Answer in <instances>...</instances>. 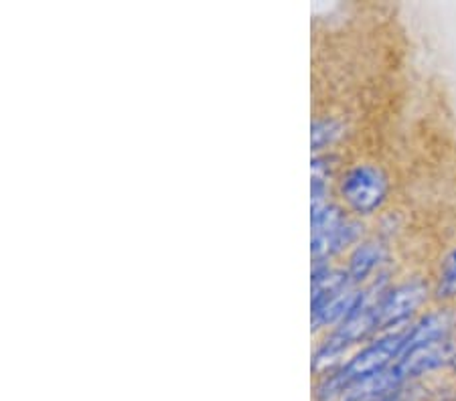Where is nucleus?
<instances>
[{
  "label": "nucleus",
  "mask_w": 456,
  "mask_h": 401,
  "mask_svg": "<svg viewBox=\"0 0 456 401\" xmlns=\"http://www.w3.org/2000/svg\"><path fill=\"white\" fill-rule=\"evenodd\" d=\"M436 298L438 301H452V298H456V247H452L444 255L443 264H440Z\"/></svg>",
  "instance_id": "obj_6"
},
{
  "label": "nucleus",
  "mask_w": 456,
  "mask_h": 401,
  "mask_svg": "<svg viewBox=\"0 0 456 401\" xmlns=\"http://www.w3.org/2000/svg\"><path fill=\"white\" fill-rule=\"evenodd\" d=\"M389 193L387 174L375 164H357L341 179V195L359 215H371L384 205Z\"/></svg>",
  "instance_id": "obj_2"
},
{
  "label": "nucleus",
  "mask_w": 456,
  "mask_h": 401,
  "mask_svg": "<svg viewBox=\"0 0 456 401\" xmlns=\"http://www.w3.org/2000/svg\"><path fill=\"white\" fill-rule=\"evenodd\" d=\"M341 134V124L335 120H316L313 124V148L321 150Z\"/></svg>",
  "instance_id": "obj_7"
},
{
  "label": "nucleus",
  "mask_w": 456,
  "mask_h": 401,
  "mask_svg": "<svg viewBox=\"0 0 456 401\" xmlns=\"http://www.w3.org/2000/svg\"><path fill=\"white\" fill-rule=\"evenodd\" d=\"M381 401H411V399L403 391H398V393H394V396H389V397L381 399Z\"/></svg>",
  "instance_id": "obj_8"
},
{
  "label": "nucleus",
  "mask_w": 456,
  "mask_h": 401,
  "mask_svg": "<svg viewBox=\"0 0 456 401\" xmlns=\"http://www.w3.org/2000/svg\"><path fill=\"white\" fill-rule=\"evenodd\" d=\"M448 367H451L454 373H456V353H454V357H452V361H451V365H448Z\"/></svg>",
  "instance_id": "obj_9"
},
{
  "label": "nucleus",
  "mask_w": 456,
  "mask_h": 401,
  "mask_svg": "<svg viewBox=\"0 0 456 401\" xmlns=\"http://www.w3.org/2000/svg\"><path fill=\"white\" fill-rule=\"evenodd\" d=\"M428 298V286L422 280H410L386 292L378 301V331L395 328L420 309Z\"/></svg>",
  "instance_id": "obj_3"
},
{
  "label": "nucleus",
  "mask_w": 456,
  "mask_h": 401,
  "mask_svg": "<svg viewBox=\"0 0 456 401\" xmlns=\"http://www.w3.org/2000/svg\"><path fill=\"white\" fill-rule=\"evenodd\" d=\"M456 353V342L451 339L432 341V342H420V345L406 347L394 363L395 371H398L403 381H411V379L422 377L430 371H436L440 367H448Z\"/></svg>",
  "instance_id": "obj_4"
},
{
  "label": "nucleus",
  "mask_w": 456,
  "mask_h": 401,
  "mask_svg": "<svg viewBox=\"0 0 456 401\" xmlns=\"http://www.w3.org/2000/svg\"><path fill=\"white\" fill-rule=\"evenodd\" d=\"M408 328H400V331L384 334V337H379L371 345L362 349L343 367L330 371L329 375H322V381L316 388V401L329 399L330 396H335V393L347 388V385L362 381V379L371 375H378L381 371H386L389 365H394L402 355L403 347H406Z\"/></svg>",
  "instance_id": "obj_1"
},
{
  "label": "nucleus",
  "mask_w": 456,
  "mask_h": 401,
  "mask_svg": "<svg viewBox=\"0 0 456 401\" xmlns=\"http://www.w3.org/2000/svg\"><path fill=\"white\" fill-rule=\"evenodd\" d=\"M386 260V250L379 244H362L355 247V252L349 258L347 276L351 284H362L379 268L381 261Z\"/></svg>",
  "instance_id": "obj_5"
}]
</instances>
